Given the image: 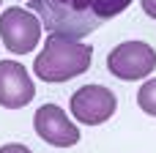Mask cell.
I'll return each mask as SVG.
<instances>
[{"instance_id":"obj_1","label":"cell","mask_w":156,"mask_h":153,"mask_svg":"<svg viewBox=\"0 0 156 153\" xmlns=\"http://www.w3.org/2000/svg\"><path fill=\"white\" fill-rule=\"evenodd\" d=\"M132 0H33L30 8L41 25L55 36H69L82 41L88 33L101 27L126 11Z\"/></svg>"},{"instance_id":"obj_2","label":"cell","mask_w":156,"mask_h":153,"mask_svg":"<svg viewBox=\"0 0 156 153\" xmlns=\"http://www.w3.org/2000/svg\"><path fill=\"white\" fill-rule=\"evenodd\" d=\"M93 63V47L69 36L49 33L44 38V49L33 60V71L44 82H66L85 74Z\"/></svg>"},{"instance_id":"obj_3","label":"cell","mask_w":156,"mask_h":153,"mask_svg":"<svg viewBox=\"0 0 156 153\" xmlns=\"http://www.w3.org/2000/svg\"><path fill=\"white\" fill-rule=\"evenodd\" d=\"M107 68L121 82H137L151 77L156 68V49L145 41H123L110 49Z\"/></svg>"},{"instance_id":"obj_4","label":"cell","mask_w":156,"mask_h":153,"mask_svg":"<svg viewBox=\"0 0 156 153\" xmlns=\"http://www.w3.org/2000/svg\"><path fill=\"white\" fill-rule=\"evenodd\" d=\"M0 38L8 52L30 55L41 41V19L19 5H11L0 14Z\"/></svg>"},{"instance_id":"obj_5","label":"cell","mask_w":156,"mask_h":153,"mask_svg":"<svg viewBox=\"0 0 156 153\" xmlns=\"http://www.w3.org/2000/svg\"><path fill=\"white\" fill-rule=\"evenodd\" d=\"M69 107H71V115L77 118V123L99 126V123H107L115 115L118 99L104 85H85V88L74 90V96L69 99Z\"/></svg>"},{"instance_id":"obj_6","label":"cell","mask_w":156,"mask_h":153,"mask_svg":"<svg viewBox=\"0 0 156 153\" xmlns=\"http://www.w3.org/2000/svg\"><path fill=\"white\" fill-rule=\"evenodd\" d=\"M33 126H36V134L47 142V145H55V148H71L80 142V129L66 118V112L58 107V104H44L36 110L33 115Z\"/></svg>"},{"instance_id":"obj_7","label":"cell","mask_w":156,"mask_h":153,"mask_svg":"<svg viewBox=\"0 0 156 153\" xmlns=\"http://www.w3.org/2000/svg\"><path fill=\"white\" fill-rule=\"evenodd\" d=\"M36 82L30 79L27 68L16 60H0V107L22 110L33 101Z\"/></svg>"},{"instance_id":"obj_8","label":"cell","mask_w":156,"mask_h":153,"mask_svg":"<svg viewBox=\"0 0 156 153\" xmlns=\"http://www.w3.org/2000/svg\"><path fill=\"white\" fill-rule=\"evenodd\" d=\"M137 104L145 115L156 118V79H145L137 90Z\"/></svg>"},{"instance_id":"obj_9","label":"cell","mask_w":156,"mask_h":153,"mask_svg":"<svg viewBox=\"0 0 156 153\" xmlns=\"http://www.w3.org/2000/svg\"><path fill=\"white\" fill-rule=\"evenodd\" d=\"M0 153H33L27 145H19V142H11V145H3Z\"/></svg>"},{"instance_id":"obj_10","label":"cell","mask_w":156,"mask_h":153,"mask_svg":"<svg viewBox=\"0 0 156 153\" xmlns=\"http://www.w3.org/2000/svg\"><path fill=\"white\" fill-rule=\"evenodd\" d=\"M143 3V11L151 16V19H156V0H140Z\"/></svg>"},{"instance_id":"obj_11","label":"cell","mask_w":156,"mask_h":153,"mask_svg":"<svg viewBox=\"0 0 156 153\" xmlns=\"http://www.w3.org/2000/svg\"><path fill=\"white\" fill-rule=\"evenodd\" d=\"M30 3H33V0H30Z\"/></svg>"},{"instance_id":"obj_12","label":"cell","mask_w":156,"mask_h":153,"mask_svg":"<svg viewBox=\"0 0 156 153\" xmlns=\"http://www.w3.org/2000/svg\"><path fill=\"white\" fill-rule=\"evenodd\" d=\"M0 3H3V0H0Z\"/></svg>"}]
</instances>
